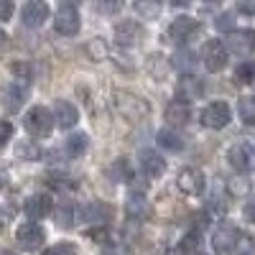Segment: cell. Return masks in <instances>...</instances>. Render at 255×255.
Returning a JSON list of instances; mask_svg holds the SVG:
<instances>
[{"instance_id": "33", "label": "cell", "mask_w": 255, "mask_h": 255, "mask_svg": "<svg viewBox=\"0 0 255 255\" xmlns=\"http://www.w3.org/2000/svg\"><path fill=\"white\" fill-rule=\"evenodd\" d=\"M135 10L140 13V15H145V18H153V15H158V10H161V5L158 3H135Z\"/></svg>"}, {"instance_id": "30", "label": "cell", "mask_w": 255, "mask_h": 255, "mask_svg": "<svg viewBox=\"0 0 255 255\" xmlns=\"http://www.w3.org/2000/svg\"><path fill=\"white\" fill-rule=\"evenodd\" d=\"M46 184L54 186V189H74V181L67 176V174H59V171H51L46 176Z\"/></svg>"}, {"instance_id": "28", "label": "cell", "mask_w": 255, "mask_h": 255, "mask_svg": "<svg viewBox=\"0 0 255 255\" xmlns=\"http://www.w3.org/2000/svg\"><path fill=\"white\" fill-rule=\"evenodd\" d=\"M238 113L245 125H255V97H243L238 105Z\"/></svg>"}, {"instance_id": "16", "label": "cell", "mask_w": 255, "mask_h": 255, "mask_svg": "<svg viewBox=\"0 0 255 255\" xmlns=\"http://www.w3.org/2000/svg\"><path fill=\"white\" fill-rule=\"evenodd\" d=\"M140 38H143V28H140V23H135V20H125V23L115 26L118 46H135Z\"/></svg>"}, {"instance_id": "10", "label": "cell", "mask_w": 255, "mask_h": 255, "mask_svg": "<svg viewBox=\"0 0 255 255\" xmlns=\"http://www.w3.org/2000/svg\"><path fill=\"white\" fill-rule=\"evenodd\" d=\"M79 217H82L84 225L105 227V225L113 220V207H110V204H105V202H90V204H84V207H82Z\"/></svg>"}, {"instance_id": "40", "label": "cell", "mask_w": 255, "mask_h": 255, "mask_svg": "<svg viewBox=\"0 0 255 255\" xmlns=\"http://www.w3.org/2000/svg\"><path fill=\"white\" fill-rule=\"evenodd\" d=\"M238 10L245 15H255V3H238Z\"/></svg>"}, {"instance_id": "11", "label": "cell", "mask_w": 255, "mask_h": 255, "mask_svg": "<svg viewBox=\"0 0 255 255\" xmlns=\"http://www.w3.org/2000/svg\"><path fill=\"white\" fill-rule=\"evenodd\" d=\"M232 54H238V56H248L255 51V31L250 28H240V31H232L227 36V46Z\"/></svg>"}, {"instance_id": "35", "label": "cell", "mask_w": 255, "mask_h": 255, "mask_svg": "<svg viewBox=\"0 0 255 255\" xmlns=\"http://www.w3.org/2000/svg\"><path fill=\"white\" fill-rule=\"evenodd\" d=\"M10 138H13V125L8 120H0V148H3Z\"/></svg>"}, {"instance_id": "20", "label": "cell", "mask_w": 255, "mask_h": 255, "mask_svg": "<svg viewBox=\"0 0 255 255\" xmlns=\"http://www.w3.org/2000/svg\"><path fill=\"white\" fill-rule=\"evenodd\" d=\"M158 145L161 148H166V151H174V153H179V151H184V138L176 133V130H171V128H163V130H158Z\"/></svg>"}, {"instance_id": "3", "label": "cell", "mask_w": 255, "mask_h": 255, "mask_svg": "<svg viewBox=\"0 0 255 255\" xmlns=\"http://www.w3.org/2000/svg\"><path fill=\"white\" fill-rule=\"evenodd\" d=\"M227 161H230V166L235 168L238 174H248V171L255 168V148L250 143L240 140V143H235L227 151Z\"/></svg>"}, {"instance_id": "19", "label": "cell", "mask_w": 255, "mask_h": 255, "mask_svg": "<svg viewBox=\"0 0 255 255\" xmlns=\"http://www.w3.org/2000/svg\"><path fill=\"white\" fill-rule=\"evenodd\" d=\"M125 215L130 217V220H145V217H151V207H148L145 197L143 194H133L130 199L125 202Z\"/></svg>"}, {"instance_id": "1", "label": "cell", "mask_w": 255, "mask_h": 255, "mask_svg": "<svg viewBox=\"0 0 255 255\" xmlns=\"http://www.w3.org/2000/svg\"><path fill=\"white\" fill-rule=\"evenodd\" d=\"M113 108L125 123H140L148 115V102L133 92H115L113 95Z\"/></svg>"}, {"instance_id": "43", "label": "cell", "mask_w": 255, "mask_h": 255, "mask_svg": "<svg viewBox=\"0 0 255 255\" xmlns=\"http://www.w3.org/2000/svg\"><path fill=\"white\" fill-rule=\"evenodd\" d=\"M3 46H5V33L0 31V49H3Z\"/></svg>"}, {"instance_id": "22", "label": "cell", "mask_w": 255, "mask_h": 255, "mask_svg": "<svg viewBox=\"0 0 255 255\" xmlns=\"http://www.w3.org/2000/svg\"><path fill=\"white\" fill-rule=\"evenodd\" d=\"M171 64H174V69H179V72H191L197 67V54L191 49H179L171 56Z\"/></svg>"}, {"instance_id": "31", "label": "cell", "mask_w": 255, "mask_h": 255, "mask_svg": "<svg viewBox=\"0 0 255 255\" xmlns=\"http://www.w3.org/2000/svg\"><path fill=\"white\" fill-rule=\"evenodd\" d=\"M87 51H90V56H92L95 61H102L105 56H108V46H105L102 38H92L90 46H87Z\"/></svg>"}, {"instance_id": "32", "label": "cell", "mask_w": 255, "mask_h": 255, "mask_svg": "<svg viewBox=\"0 0 255 255\" xmlns=\"http://www.w3.org/2000/svg\"><path fill=\"white\" fill-rule=\"evenodd\" d=\"M44 255H79V250H77L74 243H56V245H51Z\"/></svg>"}, {"instance_id": "39", "label": "cell", "mask_w": 255, "mask_h": 255, "mask_svg": "<svg viewBox=\"0 0 255 255\" xmlns=\"http://www.w3.org/2000/svg\"><path fill=\"white\" fill-rule=\"evenodd\" d=\"M100 255H130L125 248H115V245H110V248H105Z\"/></svg>"}, {"instance_id": "42", "label": "cell", "mask_w": 255, "mask_h": 255, "mask_svg": "<svg viewBox=\"0 0 255 255\" xmlns=\"http://www.w3.org/2000/svg\"><path fill=\"white\" fill-rule=\"evenodd\" d=\"M5 225H8V212L0 207V230H5Z\"/></svg>"}, {"instance_id": "13", "label": "cell", "mask_w": 255, "mask_h": 255, "mask_svg": "<svg viewBox=\"0 0 255 255\" xmlns=\"http://www.w3.org/2000/svg\"><path fill=\"white\" fill-rule=\"evenodd\" d=\"M26 97H28V87H26L23 79L10 82V84H5V87L0 90V100H3V105H5L10 113H18L20 110V102H23Z\"/></svg>"}, {"instance_id": "27", "label": "cell", "mask_w": 255, "mask_h": 255, "mask_svg": "<svg viewBox=\"0 0 255 255\" xmlns=\"http://www.w3.org/2000/svg\"><path fill=\"white\" fill-rule=\"evenodd\" d=\"M235 79L240 84H253L255 82V61H240L235 67Z\"/></svg>"}, {"instance_id": "34", "label": "cell", "mask_w": 255, "mask_h": 255, "mask_svg": "<svg viewBox=\"0 0 255 255\" xmlns=\"http://www.w3.org/2000/svg\"><path fill=\"white\" fill-rule=\"evenodd\" d=\"M220 31H235V20H232V13H222L220 18H217V23H215Z\"/></svg>"}, {"instance_id": "23", "label": "cell", "mask_w": 255, "mask_h": 255, "mask_svg": "<svg viewBox=\"0 0 255 255\" xmlns=\"http://www.w3.org/2000/svg\"><path fill=\"white\" fill-rule=\"evenodd\" d=\"M176 92H179V100H181V97H186L184 102L189 105V100H194V97H199V95H202V82H199L197 77H184Z\"/></svg>"}, {"instance_id": "4", "label": "cell", "mask_w": 255, "mask_h": 255, "mask_svg": "<svg viewBox=\"0 0 255 255\" xmlns=\"http://www.w3.org/2000/svg\"><path fill=\"white\" fill-rule=\"evenodd\" d=\"M54 28L61 36H74L79 31V10L74 3H61L54 15Z\"/></svg>"}, {"instance_id": "17", "label": "cell", "mask_w": 255, "mask_h": 255, "mask_svg": "<svg viewBox=\"0 0 255 255\" xmlns=\"http://www.w3.org/2000/svg\"><path fill=\"white\" fill-rule=\"evenodd\" d=\"M77 120H79V113H77V108H74L72 102L59 100V102L54 105V123L61 128V130H69V128H74Z\"/></svg>"}, {"instance_id": "25", "label": "cell", "mask_w": 255, "mask_h": 255, "mask_svg": "<svg viewBox=\"0 0 255 255\" xmlns=\"http://www.w3.org/2000/svg\"><path fill=\"white\" fill-rule=\"evenodd\" d=\"M87 145H90V138L87 135H84V133H74L69 140H67V153L69 156H82L84 151H87Z\"/></svg>"}, {"instance_id": "36", "label": "cell", "mask_w": 255, "mask_h": 255, "mask_svg": "<svg viewBox=\"0 0 255 255\" xmlns=\"http://www.w3.org/2000/svg\"><path fill=\"white\" fill-rule=\"evenodd\" d=\"M13 72L18 77H23V82H28V77H31V69H28L26 61H13Z\"/></svg>"}, {"instance_id": "7", "label": "cell", "mask_w": 255, "mask_h": 255, "mask_svg": "<svg viewBox=\"0 0 255 255\" xmlns=\"http://www.w3.org/2000/svg\"><path fill=\"white\" fill-rule=\"evenodd\" d=\"M202 61H204L207 72H222L227 67V49L222 41H217V38L207 41L202 49Z\"/></svg>"}, {"instance_id": "37", "label": "cell", "mask_w": 255, "mask_h": 255, "mask_svg": "<svg viewBox=\"0 0 255 255\" xmlns=\"http://www.w3.org/2000/svg\"><path fill=\"white\" fill-rule=\"evenodd\" d=\"M13 15V3L10 0H0V20H8Z\"/></svg>"}, {"instance_id": "14", "label": "cell", "mask_w": 255, "mask_h": 255, "mask_svg": "<svg viewBox=\"0 0 255 255\" xmlns=\"http://www.w3.org/2000/svg\"><path fill=\"white\" fill-rule=\"evenodd\" d=\"M197 31H199V23H197L194 18H189V15L174 18L171 26H168V36H171V41H176V44H184V41H189Z\"/></svg>"}, {"instance_id": "15", "label": "cell", "mask_w": 255, "mask_h": 255, "mask_svg": "<svg viewBox=\"0 0 255 255\" xmlns=\"http://www.w3.org/2000/svg\"><path fill=\"white\" fill-rule=\"evenodd\" d=\"M23 209H26V215L31 217V220H44V217H49L51 212H54V202H51V197L49 194H31L28 199H26V204H23Z\"/></svg>"}, {"instance_id": "9", "label": "cell", "mask_w": 255, "mask_h": 255, "mask_svg": "<svg viewBox=\"0 0 255 255\" xmlns=\"http://www.w3.org/2000/svg\"><path fill=\"white\" fill-rule=\"evenodd\" d=\"M15 240L20 243V248H23L26 253H36V250H41L46 235H44V230H41L36 222H23L15 230Z\"/></svg>"}, {"instance_id": "38", "label": "cell", "mask_w": 255, "mask_h": 255, "mask_svg": "<svg viewBox=\"0 0 255 255\" xmlns=\"http://www.w3.org/2000/svg\"><path fill=\"white\" fill-rule=\"evenodd\" d=\"M243 215H245V220H248L250 225H255V202H248V204H245Z\"/></svg>"}, {"instance_id": "29", "label": "cell", "mask_w": 255, "mask_h": 255, "mask_svg": "<svg viewBox=\"0 0 255 255\" xmlns=\"http://www.w3.org/2000/svg\"><path fill=\"white\" fill-rule=\"evenodd\" d=\"M56 225L59 227H74V209L69 207V204H61L59 209H56Z\"/></svg>"}, {"instance_id": "26", "label": "cell", "mask_w": 255, "mask_h": 255, "mask_svg": "<svg viewBox=\"0 0 255 255\" xmlns=\"http://www.w3.org/2000/svg\"><path fill=\"white\" fill-rule=\"evenodd\" d=\"M199 245H202L199 232H186V235L179 240V250H181L184 255H197V253H199Z\"/></svg>"}, {"instance_id": "24", "label": "cell", "mask_w": 255, "mask_h": 255, "mask_svg": "<svg viewBox=\"0 0 255 255\" xmlns=\"http://www.w3.org/2000/svg\"><path fill=\"white\" fill-rule=\"evenodd\" d=\"M15 156L23 158V161H38V158H41V148H38V143L23 140V143L15 145Z\"/></svg>"}, {"instance_id": "5", "label": "cell", "mask_w": 255, "mask_h": 255, "mask_svg": "<svg viewBox=\"0 0 255 255\" xmlns=\"http://www.w3.org/2000/svg\"><path fill=\"white\" fill-rule=\"evenodd\" d=\"M240 240H243L240 230H238L235 225L225 222V225H220V227L215 230V235H212V248H215V253L225 255V253H232V250H235Z\"/></svg>"}, {"instance_id": "6", "label": "cell", "mask_w": 255, "mask_h": 255, "mask_svg": "<svg viewBox=\"0 0 255 255\" xmlns=\"http://www.w3.org/2000/svg\"><path fill=\"white\" fill-rule=\"evenodd\" d=\"M230 118H232L230 105L222 102V100H217V102H212V105H207V108H204L202 125L204 128H212V130H222V128L230 123Z\"/></svg>"}, {"instance_id": "18", "label": "cell", "mask_w": 255, "mask_h": 255, "mask_svg": "<svg viewBox=\"0 0 255 255\" xmlns=\"http://www.w3.org/2000/svg\"><path fill=\"white\" fill-rule=\"evenodd\" d=\"M140 168L145 171V176H153V179H158V176L163 174L166 163H163V158H161L156 151H151V148H145V151H140Z\"/></svg>"}, {"instance_id": "44", "label": "cell", "mask_w": 255, "mask_h": 255, "mask_svg": "<svg viewBox=\"0 0 255 255\" xmlns=\"http://www.w3.org/2000/svg\"><path fill=\"white\" fill-rule=\"evenodd\" d=\"M0 255H15L13 250H5V248H0Z\"/></svg>"}, {"instance_id": "12", "label": "cell", "mask_w": 255, "mask_h": 255, "mask_svg": "<svg viewBox=\"0 0 255 255\" xmlns=\"http://www.w3.org/2000/svg\"><path fill=\"white\" fill-rule=\"evenodd\" d=\"M49 13L51 10L44 0H31L20 10V20H23L26 28H38V26H44V20H49Z\"/></svg>"}, {"instance_id": "2", "label": "cell", "mask_w": 255, "mask_h": 255, "mask_svg": "<svg viewBox=\"0 0 255 255\" xmlns=\"http://www.w3.org/2000/svg\"><path fill=\"white\" fill-rule=\"evenodd\" d=\"M23 128L33 135V138H46L51 130H54V115L41 108V105H36V108H31L23 118Z\"/></svg>"}, {"instance_id": "21", "label": "cell", "mask_w": 255, "mask_h": 255, "mask_svg": "<svg viewBox=\"0 0 255 255\" xmlns=\"http://www.w3.org/2000/svg\"><path fill=\"white\" fill-rule=\"evenodd\" d=\"M186 120H189V105L181 102V100L168 102V108H166V123H171V125H184Z\"/></svg>"}, {"instance_id": "8", "label": "cell", "mask_w": 255, "mask_h": 255, "mask_svg": "<svg viewBox=\"0 0 255 255\" xmlns=\"http://www.w3.org/2000/svg\"><path fill=\"white\" fill-rule=\"evenodd\" d=\"M176 186L184 191V194H189V197H199L204 191V186H207V181H204V174L199 171V168L186 166V168H181L179 176H176Z\"/></svg>"}, {"instance_id": "41", "label": "cell", "mask_w": 255, "mask_h": 255, "mask_svg": "<svg viewBox=\"0 0 255 255\" xmlns=\"http://www.w3.org/2000/svg\"><path fill=\"white\" fill-rule=\"evenodd\" d=\"M118 8H120L118 3H100V5H97V10H102V13H115Z\"/></svg>"}]
</instances>
